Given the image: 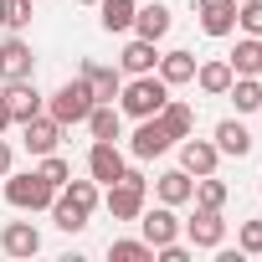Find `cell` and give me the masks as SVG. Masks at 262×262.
Instances as JSON below:
<instances>
[{"mask_svg":"<svg viewBox=\"0 0 262 262\" xmlns=\"http://www.w3.org/2000/svg\"><path fill=\"white\" fill-rule=\"evenodd\" d=\"M226 195H231V190H226V180H216V175H201L190 201H195V206H211V211H221V206H226Z\"/></svg>","mask_w":262,"mask_h":262,"instance_id":"cell-28","label":"cell"},{"mask_svg":"<svg viewBox=\"0 0 262 262\" xmlns=\"http://www.w3.org/2000/svg\"><path fill=\"white\" fill-rule=\"evenodd\" d=\"M6 201H11L16 211H52L57 190H52L36 170H11V175H6Z\"/></svg>","mask_w":262,"mask_h":262,"instance_id":"cell-4","label":"cell"},{"mask_svg":"<svg viewBox=\"0 0 262 262\" xmlns=\"http://www.w3.org/2000/svg\"><path fill=\"white\" fill-rule=\"evenodd\" d=\"M0 26H6V0H0Z\"/></svg>","mask_w":262,"mask_h":262,"instance_id":"cell-37","label":"cell"},{"mask_svg":"<svg viewBox=\"0 0 262 262\" xmlns=\"http://www.w3.org/2000/svg\"><path fill=\"white\" fill-rule=\"evenodd\" d=\"M0 77L6 82H21V77H36V57H31V41L21 31H11L0 41Z\"/></svg>","mask_w":262,"mask_h":262,"instance_id":"cell-6","label":"cell"},{"mask_svg":"<svg viewBox=\"0 0 262 262\" xmlns=\"http://www.w3.org/2000/svg\"><path fill=\"white\" fill-rule=\"evenodd\" d=\"M226 62H231L236 77H257V72H262V41H257V36H242V41L231 47Z\"/></svg>","mask_w":262,"mask_h":262,"instance_id":"cell-25","label":"cell"},{"mask_svg":"<svg viewBox=\"0 0 262 262\" xmlns=\"http://www.w3.org/2000/svg\"><path fill=\"white\" fill-rule=\"evenodd\" d=\"M52 221H57V231H82V226H88V211H77L72 201L57 195V201H52Z\"/></svg>","mask_w":262,"mask_h":262,"instance_id":"cell-30","label":"cell"},{"mask_svg":"<svg viewBox=\"0 0 262 262\" xmlns=\"http://www.w3.org/2000/svg\"><path fill=\"white\" fill-rule=\"evenodd\" d=\"M6 93V103H11V113H16V123H26V118H36V113H47V98L36 93V77H21V82H6L0 88Z\"/></svg>","mask_w":262,"mask_h":262,"instance_id":"cell-13","label":"cell"},{"mask_svg":"<svg viewBox=\"0 0 262 262\" xmlns=\"http://www.w3.org/2000/svg\"><path fill=\"white\" fill-rule=\"evenodd\" d=\"M257 190H262V185H257Z\"/></svg>","mask_w":262,"mask_h":262,"instance_id":"cell-39","label":"cell"},{"mask_svg":"<svg viewBox=\"0 0 262 262\" xmlns=\"http://www.w3.org/2000/svg\"><path fill=\"white\" fill-rule=\"evenodd\" d=\"M93 88L82 82V77H72V82H62L52 98H47V113L62 123V128H72V123H88V113H93Z\"/></svg>","mask_w":262,"mask_h":262,"instance_id":"cell-3","label":"cell"},{"mask_svg":"<svg viewBox=\"0 0 262 262\" xmlns=\"http://www.w3.org/2000/svg\"><path fill=\"white\" fill-rule=\"evenodd\" d=\"M236 252L242 257H262V221H242L236 226Z\"/></svg>","mask_w":262,"mask_h":262,"instance_id":"cell-32","label":"cell"},{"mask_svg":"<svg viewBox=\"0 0 262 262\" xmlns=\"http://www.w3.org/2000/svg\"><path fill=\"white\" fill-rule=\"evenodd\" d=\"M231 62L226 57H211V62H195V88L206 93V98H226V88H231Z\"/></svg>","mask_w":262,"mask_h":262,"instance_id":"cell-18","label":"cell"},{"mask_svg":"<svg viewBox=\"0 0 262 262\" xmlns=\"http://www.w3.org/2000/svg\"><path fill=\"white\" fill-rule=\"evenodd\" d=\"M108 257H113V262H155V247H149L144 236H139V242H113Z\"/></svg>","mask_w":262,"mask_h":262,"instance_id":"cell-31","label":"cell"},{"mask_svg":"<svg viewBox=\"0 0 262 262\" xmlns=\"http://www.w3.org/2000/svg\"><path fill=\"white\" fill-rule=\"evenodd\" d=\"M0 252L6 257H36L41 252V231L31 221H6L0 226Z\"/></svg>","mask_w":262,"mask_h":262,"instance_id":"cell-15","label":"cell"},{"mask_svg":"<svg viewBox=\"0 0 262 262\" xmlns=\"http://www.w3.org/2000/svg\"><path fill=\"white\" fill-rule=\"evenodd\" d=\"M77 77L93 88V98H98V103H113V98H118V88H123V72H118V67H108V62H93V57L82 62V72H77Z\"/></svg>","mask_w":262,"mask_h":262,"instance_id":"cell-16","label":"cell"},{"mask_svg":"<svg viewBox=\"0 0 262 262\" xmlns=\"http://www.w3.org/2000/svg\"><path fill=\"white\" fill-rule=\"evenodd\" d=\"M31 16H36L31 0H6V31H21V36H26V31H31Z\"/></svg>","mask_w":262,"mask_h":262,"instance_id":"cell-33","label":"cell"},{"mask_svg":"<svg viewBox=\"0 0 262 262\" xmlns=\"http://www.w3.org/2000/svg\"><path fill=\"white\" fill-rule=\"evenodd\" d=\"M6 128H16V113H11V103H6V93H0V134Z\"/></svg>","mask_w":262,"mask_h":262,"instance_id":"cell-36","label":"cell"},{"mask_svg":"<svg viewBox=\"0 0 262 262\" xmlns=\"http://www.w3.org/2000/svg\"><path fill=\"white\" fill-rule=\"evenodd\" d=\"M236 26L247 36H262V0H236Z\"/></svg>","mask_w":262,"mask_h":262,"instance_id":"cell-34","label":"cell"},{"mask_svg":"<svg viewBox=\"0 0 262 262\" xmlns=\"http://www.w3.org/2000/svg\"><path fill=\"white\" fill-rule=\"evenodd\" d=\"M160 67V41H144V36H128L123 52H118V72L139 77V72H155Z\"/></svg>","mask_w":262,"mask_h":262,"instance_id":"cell-14","label":"cell"},{"mask_svg":"<svg viewBox=\"0 0 262 262\" xmlns=\"http://www.w3.org/2000/svg\"><path fill=\"white\" fill-rule=\"evenodd\" d=\"M11 170H16V155H11V144H6V139H0V180H6Z\"/></svg>","mask_w":262,"mask_h":262,"instance_id":"cell-35","label":"cell"},{"mask_svg":"<svg viewBox=\"0 0 262 262\" xmlns=\"http://www.w3.org/2000/svg\"><path fill=\"white\" fill-rule=\"evenodd\" d=\"M36 175H41V180H47L52 190H62V185L72 180V165H67V160H62V155L52 149V155H41V165H36Z\"/></svg>","mask_w":262,"mask_h":262,"instance_id":"cell-29","label":"cell"},{"mask_svg":"<svg viewBox=\"0 0 262 262\" xmlns=\"http://www.w3.org/2000/svg\"><path fill=\"white\" fill-rule=\"evenodd\" d=\"M77 6H98V0H77Z\"/></svg>","mask_w":262,"mask_h":262,"instance_id":"cell-38","label":"cell"},{"mask_svg":"<svg viewBox=\"0 0 262 262\" xmlns=\"http://www.w3.org/2000/svg\"><path fill=\"white\" fill-rule=\"evenodd\" d=\"M155 118H160V123H165V134H170V139H175V144H180V139H190V134H195V108H190V103H180V98H170V103H165V108H160V113H155Z\"/></svg>","mask_w":262,"mask_h":262,"instance_id":"cell-19","label":"cell"},{"mask_svg":"<svg viewBox=\"0 0 262 262\" xmlns=\"http://www.w3.org/2000/svg\"><path fill=\"white\" fill-rule=\"evenodd\" d=\"M165 103H170V82H165L160 72H139V77H128V82L118 88V108H123L128 118H155Z\"/></svg>","mask_w":262,"mask_h":262,"instance_id":"cell-1","label":"cell"},{"mask_svg":"<svg viewBox=\"0 0 262 262\" xmlns=\"http://www.w3.org/2000/svg\"><path fill=\"white\" fill-rule=\"evenodd\" d=\"M123 170H128V160H123L118 139H93V149H88V175H93L98 185H113Z\"/></svg>","mask_w":262,"mask_h":262,"instance_id":"cell-8","label":"cell"},{"mask_svg":"<svg viewBox=\"0 0 262 262\" xmlns=\"http://www.w3.org/2000/svg\"><path fill=\"white\" fill-rule=\"evenodd\" d=\"M21 144H26V155H52L57 144H62V123L52 118V113H36V118H26L21 123Z\"/></svg>","mask_w":262,"mask_h":262,"instance_id":"cell-10","label":"cell"},{"mask_svg":"<svg viewBox=\"0 0 262 262\" xmlns=\"http://www.w3.org/2000/svg\"><path fill=\"white\" fill-rule=\"evenodd\" d=\"M134 36H144V41H160V36H170V6H160V0L139 6V11H134Z\"/></svg>","mask_w":262,"mask_h":262,"instance_id":"cell-20","label":"cell"},{"mask_svg":"<svg viewBox=\"0 0 262 262\" xmlns=\"http://www.w3.org/2000/svg\"><path fill=\"white\" fill-rule=\"evenodd\" d=\"M139 231H144V242H149V247L180 242V216H175V206H165V201H160L155 211L144 206V211H139Z\"/></svg>","mask_w":262,"mask_h":262,"instance_id":"cell-9","label":"cell"},{"mask_svg":"<svg viewBox=\"0 0 262 262\" xmlns=\"http://www.w3.org/2000/svg\"><path fill=\"white\" fill-rule=\"evenodd\" d=\"M257 41H262V36H257Z\"/></svg>","mask_w":262,"mask_h":262,"instance_id":"cell-40","label":"cell"},{"mask_svg":"<svg viewBox=\"0 0 262 262\" xmlns=\"http://www.w3.org/2000/svg\"><path fill=\"white\" fill-rule=\"evenodd\" d=\"M155 195H160L165 206H185V201L195 195V175H190V170H165V175L155 180Z\"/></svg>","mask_w":262,"mask_h":262,"instance_id":"cell-22","label":"cell"},{"mask_svg":"<svg viewBox=\"0 0 262 262\" xmlns=\"http://www.w3.org/2000/svg\"><path fill=\"white\" fill-rule=\"evenodd\" d=\"M216 165H221V149H216V139H180V170H190L195 180L201 175H216Z\"/></svg>","mask_w":262,"mask_h":262,"instance_id":"cell-11","label":"cell"},{"mask_svg":"<svg viewBox=\"0 0 262 262\" xmlns=\"http://www.w3.org/2000/svg\"><path fill=\"white\" fill-rule=\"evenodd\" d=\"M180 231L190 236V247H195V252H216V247L226 242V216H221V211H211V206H195V216H190V221H180Z\"/></svg>","mask_w":262,"mask_h":262,"instance_id":"cell-5","label":"cell"},{"mask_svg":"<svg viewBox=\"0 0 262 262\" xmlns=\"http://www.w3.org/2000/svg\"><path fill=\"white\" fill-rule=\"evenodd\" d=\"M195 21L206 36H231L236 31V0H195Z\"/></svg>","mask_w":262,"mask_h":262,"instance_id":"cell-12","label":"cell"},{"mask_svg":"<svg viewBox=\"0 0 262 262\" xmlns=\"http://www.w3.org/2000/svg\"><path fill=\"white\" fill-rule=\"evenodd\" d=\"M226 98L236 103V113H262V82L257 77H231Z\"/></svg>","mask_w":262,"mask_h":262,"instance_id":"cell-26","label":"cell"},{"mask_svg":"<svg viewBox=\"0 0 262 262\" xmlns=\"http://www.w3.org/2000/svg\"><path fill=\"white\" fill-rule=\"evenodd\" d=\"M170 149H175V139L165 134L160 118H139V128L128 134V155H134V160H160V155H170Z\"/></svg>","mask_w":262,"mask_h":262,"instance_id":"cell-7","label":"cell"},{"mask_svg":"<svg viewBox=\"0 0 262 262\" xmlns=\"http://www.w3.org/2000/svg\"><path fill=\"white\" fill-rule=\"evenodd\" d=\"M57 195H62V201H72V206H77V211H88V216L98 211V180H93V175H88V180H67Z\"/></svg>","mask_w":262,"mask_h":262,"instance_id":"cell-27","label":"cell"},{"mask_svg":"<svg viewBox=\"0 0 262 262\" xmlns=\"http://www.w3.org/2000/svg\"><path fill=\"white\" fill-rule=\"evenodd\" d=\"M103 206H108V216H113V221H139V211L149 206V180H144V170L128 165V170L108 185Z\"/></svg>","mask_w":262,"mask_h":262,"instance_id":"cell-2","label":"cell"},{"mask_svg":"<svg viewBox=\"0 0 262 262\" xmlns=\"http://www.w3.org/2000/svg\"><path fill=\"white\" fill-rule=\"evenodd\" d=\"M134 11H139V0H98V26L108 36H128L134 31Z\"/></svg>","mask_w":262,"mask_h":262,"instance_id":"cell-17","label":"cell"},{"mask_svg":"<svg viewBox=\"0 0 262 262\" xmlns=\"http://www.w3.org/2000/svg\"><path fill=\"white\" fill-rule=\"evenodd\" d=\"M216 149L231 155V160L252 155V134H247V123H242V118H221V123H216Z\"/></svg>","mask_w":262,"mask_h":262,"instance_id":"cell-23","label":"cell"},{"mask_svg":"<svg viewBox=\"0 0 262 262\" xmlns=\"http://www.w3.org/2000/svg\"><path fill=\"white\" fill-rule=\"evenodd\" d=\"M170 88H180V82H195V52H185V47H175V52H160V67H155Z\"/></svg>","mask_w":262,"mask_h":262,"instance_id":"cell-21","label":"cell"},{"mask_svg":"<svg viewBox=\"0 0 262 262\" xmlns=\"http://www.w3.org/2000/svg\"><path fill=\"white\" fill-rule=\"evenodd\" d=\"M88 134H93V139H123V108L93 103V113H88Z\"/></svg>","mask_w":262,"mask_h":262,"instance_id":"cell-24","label":"cell"}]
</instances>
